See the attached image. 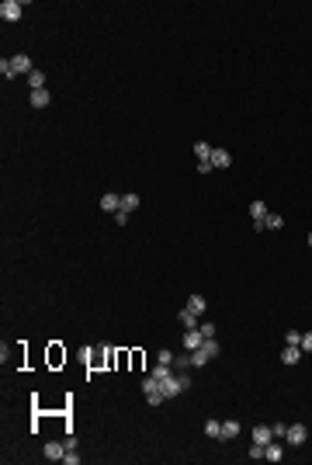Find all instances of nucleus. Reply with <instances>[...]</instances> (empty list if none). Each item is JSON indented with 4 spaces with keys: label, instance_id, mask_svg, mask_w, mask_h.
Wrapping results in <instances>:
<instances>
[{
    "label": "nucleus",
    "instance_id": "nucleus-10",
    "mask_svg": "<svg viewBox=\"0 0 312 465\" xmlns=\"http://www.w3.org/2000/svg\"><path fill=\"white\" fill-rule=\"evenodd\" d=\"M177 319H180V327H184V330H195L198 323H201V319H198V316H195L191 309H188V306H184V309L177 312Z\"/></svg>",
    "mask_w": 312,
    "mask_h": 465
},
{
    "label": "nucleus",
    "instance_id": "nucleus-12",
    "mask_svg": "<svg viewBox=\"0 0 312 465\" xmlns=\"http://www.w3.org/2000/svg\"><path fill=\"white\" fill-rule=\"evenodd\" d=\"M254 441L267 448V445L274 441V430H271V427H254Z\"/></svg>",
    "mask_w": 312,
    "mask_h": 465
},
{
    "label": "nucleus",
    "instance_id": "nucleus-31",
    "mask_svg": "<svg viewBox=\"0 0 312 465\" xmlns=\"http://www.w3.org/2000/svg\"><path fill=\"white\" fill-rule=\"evenodd\" d=\"M146 403H149V406H160V403H163V392H149Z\"/></svg>",
    "mask_w": 312,
    "mask_h": 465
},
{
    "label": "nucleus",
    "instance_id": "nucleus-6",
    "mask_svg": "<svg viewBox=\"0 0 312 465\" xmlns=\"http://www.w3.org/2000/svg\"><path fill=\"white\" fill-rule=\"evenodd\" d=\"M42 455H45L49 462H63V455H66V445H59V441H49V445L42 448Z\"/></svg>",
    "mask_w": 312,
    "mask_h": 465
},
{
    "label": "nucleus",
    "instance_id": "nucleus-17",
    "mask_svg": "<svg viewBox=\"0 0 312 465\" xmlns=\"http://www.w3.org/2000/svg\"><path fill=\"white\" fill-rule=\"evenodd\" d=\"M28 87H32V91H42V87H45V73H42V70H32V73H28Z\"/></svg>",
    "mask_w": 312,
    "mask_h": 465
},
{
    "label": "nucleus",
    "instance_id": "nucleus-24",
    "mask_svg": "<svg viewBox=\"0 0 312 465\" xmlns=\"http://www.w3.org/2000/svg\"><path fill=\"white\" fill-rule=\"evenodd\" d=\"M149 392H160V382H156L153 375H146V379H142V396H149Z\"/></svg>",
    "mask_w": 312,
    "mask_h": 465
},
{
    "label": "nucleus",
    "instance_id": "nucleus-29",
    "mask_svg": "<svg viewBox=\"0 0 312 465\" xmlns=\"http://www.w3.org/2000/svg\"><path fill=\"white\" fill-rule=\"evenodd\" d=\"M215 167H212V160H198V174H212Z\"/></svg>",
    "mask_w": 312,
    "mask_h": 465
},
{
    "label": "nucleus",
    "instance_id": "nucleus-21",
    "mask_svg": "<svg viewBox=\"0 0 312 465\" xmlns=\"http://www.w3.org/2000/svg\"><path fill=\"white\" fill-rule=\"evenodd\" d=\"M281 226H285V219H281L277 212H267V219H264V229H281Z\"/></svg>",
    "mask_w": 312,
    "mask_h": 465
},
{
    "label": "nucleus",
    "instance_id": "nucleus-9",
    "mask_svg": "<svg viewBox=\"0 0 312 465\" xmlns=\"http://www.w3.org/2000/svg\"><path fill=\"white\" fill-rule=\"evenodd\" d=\"M298 358H302V347H298V344H285L281 361H285V365H298Z\"/></svg>",
    "mask_w": 312,
    "mask_h": 465
},
{
    "label": "nucleus",
    "instance_id": "nucleus-8",
    "mask_svg": "<svg viewBox=\"0 0 312 465\" xmlns=\"http://www.w3.org/2000/svg\"><path fill=\"white\" fill-rule=\"evenodd\" d=\"M229 163H233L229 150H219V146H215V150H212V167H215V170H222V167H229Z\"/></svg>",
    "mask_w": 312,
    "mask_h": 465
},
{
    "label": "nucleus",
    "instance_id": "nucleus-32",
    "mask_svg": "<svg viewBox=\"0 0 312 465\" xmlns=\"http://www.w3.org/2000/svg\"><path fill=\"white\" fill-rule=\"evenodd\" d=\"M271 430H274V438H281V441H285V434H288V427H285V424H271Z\"/></svg>",
    "mask_w": 312,
    "mask_h": 465
},
{
    "label": "nucleus",
    "instance_id": "nucleus-11",
    "mask_svg": "<svg viewBox=\"0 0 312 465\" xmlns=\"http://www.w3.org/2000/svg\"><path fill=\"white\" fill-rule=\"evenodd\" d=\"M250 215H254V226H257V222L264 226V219H267V205H264L260 198H257V201H250Z\"/></svg>",
    "mask_w": 312,
    "mask_h": 465
},
{
    "label": "nucleus",
    "instance_id": "nucleus-35",
    "mask_svg": "<svg viewBox=\"0 0 312 465\" xmlns=\"http://www.w3.org/2000/svg\"><path fill=\"white\" fill-rule=\"evenodd\" d=\"M250 458H264V445H257V441H254V448H250Z\"/></svg>",
    "mask_w": 312,
    "mask_h": 465
},
{
    "label": "nucleus",
    "instance_id": "nucleus-14",
    "mask_svg": "<svg viewBox=\"0 0 312 465\" xmlns=\"http://www.w3.org/2000/svg\"><path fill=\"white\" fill-rule=\"evenodd\" d=\"M188 309L195 312V316H205V309H208V302H205L201 295H191V299H188Z\"/></svg>",
    "mask_w": 312,
    "mask_h": 465
},
{
    "label": "nucleus",
    "instance_id": "nucleus-25",
    "mask_svg": "<svg viewBox=\"0 0 312 465\" xmlns=\"http://www.w3.org/2000/svg\"><path fill=\"white\" fill-rule=\"evenodd\" d=\"M205 434H208V438H219V434H222V424H219V420H205Z\"/></svg>",
    "mask_w": 312,
    "mask_h": 465
},
{
    "label": "nucleus",
    "instance_id": "nucleus-3",
    "mask_svg": "<svg viewBox=\"0 0 312 465\" xmlns=\"http://www.w3.org/2000/svg\"><path fill=\"white\" fill-rule=\"evenodd\" d=\"M305 438H309L305 424H288V434H285V441H288V445H305Z\"/></svg>",
    "mask_w": 312,
    "mask_h": 465
},
{
    "label": "nucleus",
    "instance_id": "nucleus-7",
    "mask_svg": "<svg viewBox=\"0 0 312 465\" xmlns=\"http://www.w3.org/2000/svg\"><path fill=\"white\" fill-rule=\"evenodd\" d=\"M201 344H205V337H201V330H184V347H188V351H198V347H201Z\"/></svg>",
    "mask_w": 312,
    "mask_h": 465
},
{
    "label": "nucleus",
    "instance_id": "nucleus-5",
    "mask_svg": "<svg viewBox=\"0 0 312 465\" xmlns=\"http://www.w3.org/2000/svg\"><path fill=\"white\" fill-rule=\"evenodd\" d=\"M264 458H267V462H281V458H285V445H281V438H274L271 445L264 448Z\"/></svg>",
    "mask_w": 312,
    "mask_h": 465
},
{
    "label": "nucleus",
    "instance_id": "nucleus-22",
    "mask_svg": "<svg viewBox=\"0 0 312 465\" xmlns=\"http://www.w3.org/2000/svg\"><path fill=\"white\" fill-rule=\"evenodd\" d=\"M149 375H153L156 382H163V379H170V375H174V371H170V365H160V361H156V368L149 371Z\"/></svg>",
    "mask_w": 312,
    "mask_h": 465
},
{
    "label": "nucleus",
    "instance_id": "nucleus-4",
    "mask_svg": "<svg viewBox=\"0 0 312 465\" xmlns=\"http://www.w3.org/2000/svg\"><path fill=\"white\" fill-rule=\"evenodd\" d=\"M160 392H163V399H174L177 392H184V386H180V379H174V375H170V379H163V382H160Z\"/></svg>",
    "mask_w": 312,
    "mask_h": 465
},
{
    "label": "nucleus",
    "instance_id": "nucleus-36",
    "mask_svg": "<svg viewBox=\"0 0 312 465\" xmlns=\"http://www.w3.org/2000/svg\"><path fill=\"white\" fill-rule=\"evenodd\" d=\"M174 365H177V368H188V365H191V358H188V354H180V358H174Z\"/></svg>",
    "mask_w": 312,
    "mask_h": 465
},
{
    "label": "nucleus",
    "instance_id": "nucleus-27",
    "mask_svg": "<svg viewBox=\"0 0 312 465\" xmlns=\"http://www.w3.org/2000/svg\"><path fill=\"white\" fill-rule=\"evenodd\" d=\"M156 361H160V365H174V351H160V354H156Z\"/></svg>",
    "mask_w": 312,
    "mask_h": 465
},
{
    "label": "nucleus",
    "instance_id": "nucleus-33",
    "mask_svg": "<svg viewBox=\"0 0 312 465\" xmlns=\"http://www.w3.org/2000/svg\"><path fill=\"white\" fill-rule=\"evenodd\" d=\"M298 347H302V351H312V330H309V333H302V344H298Z\"/></svg>",
    "mask_w": 312,
    "mask_h": 465
},
{
    "label": "nucleus",
    "instance_id": "nucleus-18",
    "mask_svg": "<svg viewBox=\"0 0 312 465\" xmlns=\"http://www.w3.org/2000/svg\"><path fill=\"white\" fill-rule=\"evenodd\" d=\"M121 212H136L139 209V194H121V205H118Z\"/></svg>",
    "mask_w": 312,
    "mask_h": 465
},
{
    "label": "nucleus",
    "instance_id": "nucleus-30",
    "mask_svg": "<svg viewBox=\"0 0 312 465\" xmlns=\"http://www.w3.org/2000/svg\"><path fill=\"white\" fill-rule=\"evenodd\" d=\"M285 344H302V333H298V330H288V337H285Z\"/></svg>",
    "mask_w": 312,
    "mask_h": 465
},
{
    "label": "nucleus",
    "instance_id": "nucleus-20",
    "mask_svg": "<svg viewBox=\"0 0 312 465\" xmlns=\"http://www.w3.org/2000/svg\"><path fill=\"white\" fill-rule=\"evenodd\" d=\"M208 361H212V358H208V354H205L201 347H198V351H191V365H195V368H205Z\"/></svg>",
    "mask_w": 312,
    "mask_h": 465
},
{
    "label": "nucleus",
    "instance_id": "nucleus-28",
    "mask_svg": "<svg viewBox=\"0 0 312 465\" xmlns=\"http://www.w3.org/2000/svg\"><path fill=\"white\" fill-rule=\"evenodd\" d=\"M198 330H201V337L208 340V337H215V323H198Z\"/></svg>",
    "mask_w": 312,
    "mask_h": 465
},
{
    "label": "nucleus",
    "instance_id": "nucleus-1",
    "mask_svg": "<svg viewBox=\"0 0 312 465\" xmlns=\"http://www.w3.org/2000/svg\"><path fill=\"white\" fill-rule=\"evenodd\" d=\"M35 66H32V59L24 56V52H18V56H11V59H0V73L4 77H28Z\"/></svg>",
    "mask_w": 312,
    "mask_h": 465
},
{
    "label": "nucleus",
    "instance_id": "nucleus-37",
    "mask_svg": "<svg viewBox=\"0 0 312 465\" xmlns=\"http://www.w3.org/2000/svg\"><path fill=\"white\" fill-rule=\"evenodd\" d=\"M115 222H118V226H125V222H129V212H121V209H118V212H115Z\"/></svg>",
    "mask_w": 312,
    "mask_h": 465
},
{
    "label": "nucleus",
    "instance_id": "nucleus-16",
    "mask_svg": "<svg viewBox=\"0 0 312 465\" xmlns=\"http://www.w3.org/2000/svg\"><path fill=\"white\" fill-rule=\"evenodd\" d=\"M118 205H121V198H118V194H104V198H101V209H104V212H111V215L118 212Z\"/></svg>",
    "mask_w": 312,
    "mask_h": 465
},
{
    "label": "nucleus",
    "instance_id": "nucleus-15",
    "mask_svg": "<svg viewBox=\"0 0 312 465\" xmlns=\"http://www.w3.org/2000/svg\"><path fill=\"white\" fill-rule=\"evenodd\" d=\"M49 101H52V94H49L45 87H42V91H32V108H45Z\"/></svg>",
    "mask_w": 312,
    "mask_h": 465
},
{
    "label": "nucleus",
    "instance_id": "nucleus-38",
    "mask_svg": "<svg viewBox=\"0 0 312 465\" xmlns=\"http://www.w3.org/2000/svg\"><path fill=\"white\" fill-rule=\"evenodd\" d=\"M309 247H312V232H309Z\"/></svg>",
    "mask_w": 312,
    "mask_h": 465
},
{
    "label": "nucleus",
    "instance_id": "nucleus-2",
    "mask_svg": "<svg viewBox=\"0 0 312 465\" xmlns=\"http://www.w3.org/2000/svg\"><path fill=\"white\" fill-rule=\"evenodd\" d=\"M21 11H24L21 0H4V4H0V18H4V21H18Z\"/></svg>",
    "mask_w": 312,
    "mask_h": 465
},
{
    "label": "nucleus",
    "instance_id": "nucleus-13",
    "mask_svg": "<svg viewBox=\"0 0 312 465\" xmlns=\"http://www.w3.org/2000/svg\"><path fill=\"white\" fill-rule=\"evenodd\" d=\"M239 430H243V427H239V420H226V424H222V434H219V438H222V441H233Z\"/></svg>",
    "mask_w": 312,
    "mask_h": 465
},
{
    "label": "nucleus",
    "instance_id": "nucleus-19",
    "mask_svg": "<svg viewBox=\"0 0 312 465\" xmlns=\"http://www.w3.org/2000/svg\"><path fill=\"white\" fill-rule=\"evenodd\" d=\"M212 150H215V146H208V142H201V139L195 142V156H198V160H212Z\"/></svg>",
    "mask_w": 312,
    "mask_h": 465
},
{
    "label": "nucleus",
    "instance_id": "nucleus-23",
    "mask_svg": "<svg viewBox=\"0 0 312 465\" xmlns=\"http://www.w3.org/2000/svg\"><path fill=\"white\" fill-rule=\"evenodd\" d=\"M201 351H205V354H208V358H219V340H215V337H208V340H205V344H201Z\"/></svg>",
    "mask_w": 312,
    "mask_h": 465
},
{
    "label": "nucleus",
    "instance_id": "nucleus-26",
    "mask_svg": "<svg viewBox=\"0 0 312 465\" xmlns=\"http://www.w3.org/2000/svg\"><path fill=\"white\" fill-rule=\"evenodd\" d=\"M63 462H66V465H80V455H77V448H66V455H63Z\"/></svg>",
    "mask_w": 312,
    "mask_h": 465
},
{
    "label": "nucleus",
    "instance_id": "nucleus-34",
    "mask_svg": "<svg viewBox=\"0 0 312 465\" xmlns=\"http://www.w3.org/2000/svg\"><path fill=\"white\" fill-rule=\"evenodd\" d=\"M59 361H66V351H59V347H52V365H59Z\"/></svg>",
    "mask_w": 312,
    "mask_h": 465
}]
</instances>
